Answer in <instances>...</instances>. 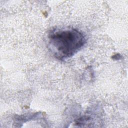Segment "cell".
<instances>
[{"label": "cell", "mask_w": 128, "mask_h": 128, "mask_svg": "<svg viewBox=\"0 0 128 128\" xmlns=\"http://www.w3.org/2000/svg\"><path fill=\"white\" fill-rule=\"evenodd\" d=\"M86 42L82 33L74 28L54 30L48 36V46L59 60L70 58L84 46Z\"/></svg>", "instance_id": "cell-1"}]
</instances>
